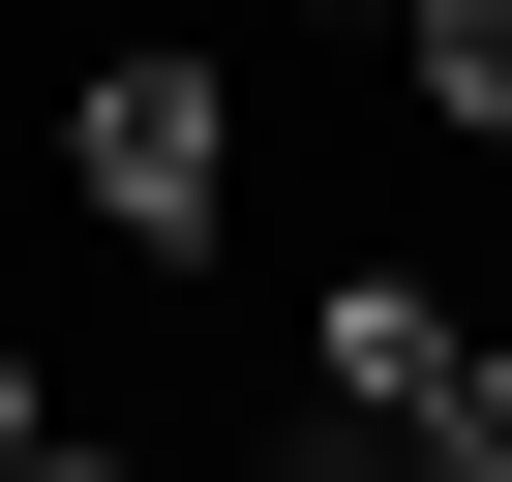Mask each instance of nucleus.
I'll list each match as a JSON object with an SVG mask.
<instances>
[{
	"label": "nucleus",
	"instance_id": "f03ea898",
	"mask_svg": "<svg viewBox=\"0 0 512 482\" xmlns=\"http://www.w3.org/2000/svg\"><path fill=\"white\" fill-rule=\"evenodd\" d=\"M302 392H332V422H422V392H452V302H422V272H332V302H302Z\"/></svg>",
	"mask_w": 512,
	"mask_h": 482
},
{
	"label": "nucleus",
	"instance_id": "0eeeda50",
	"mask_svg": "<svg viewBox=\"0 0 512 482\" xmlns=\"http://www.w3.org/2000/svg\"><path fill=\"white\" fill-rule=\"evenodd\" d=\"M241 482H272V452H241Z\"/></svg>",
	"mask_w": 512,
	"mask_h": 482
},
{
	"label": "nucleus",
	"instance_id": "39448f33",
	"mask_svg": "<svg viewBox=\"0 0 512 482\" xmlns=\"http://www.w3.org/2000/svg\"><path fill=\"white\" fill-rule=\"evenodd\" d=\"M0 482H151V452H91V422H31V452H0Z\"/></svg>",
	"mask_w": 512,
	"mask_h": 482
},
{
	"label": "nucleus",
	"instance_id": "423d86ee",
	"mask_svg": "<svg viewBox=\"0 0 512 482\" xmlns=\"http://www.w3.org/2000/svg\"><path fill=\"white\" fill-rule=\"evenodd\" d=\"M31 422H61V392H31V332H0V452H31Z\"/></svg>",
	"mask_w": 512,
	"mask_h": 482
},
{
	"label": "nucleus",
	"instance_id": "f257e3e1",
	"mask_svg": "<svg viewBox=\"0 0 512 482\" xmlns=\"http://www.w3.org/2000/svg\"><path fill=\"white\" fill-rule=\"evenodd\" d=\"M61 211L121 241V272H211V241H241V61L121 31V61L61 91Z\"/></svg>",
	"mask_w": 512,
	"mask_h": 482
},
{
	"label": "nucleus",
	"instance_id": "20e7f679",
	"mask_svg": "<svg viewBox=\"0 0 512 482\" xmlns=\"http://www.w3.org/2000/svg\"><path fill=\"white\" fill-rule=\"evenodd\" d=\"M392 452H422V482H512V332H452V392H422Z\"/></svg>",
	"mask_w": 512,
	"mask_h": 482
},
{
	"label": "nucleus",
	"instance_id": "7ed1b4c3",
	"mask_svg": "<svg viewBox=\"0 0 512 482\" xmlns=\"http://www.w3.org/2000/svg\"><path fill=\"white\" fill-rule=\"evenodd\" d=\"M392 61H422V121H452V151H512V0H422Z\"/></svg>",
	"mask_w": 512,
	"mask_h": 482
}]
</instances>
